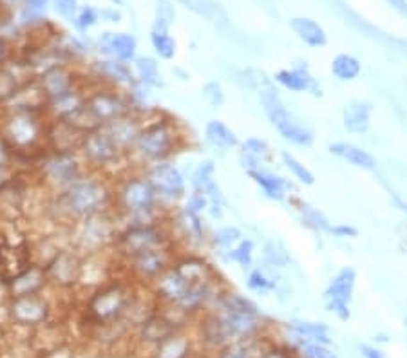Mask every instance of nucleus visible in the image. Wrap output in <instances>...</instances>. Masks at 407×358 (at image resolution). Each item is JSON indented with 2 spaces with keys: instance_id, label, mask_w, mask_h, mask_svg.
I'll use <instances>...</instances> for the list:
<instances>
[{
  "instance_id": "nucleus-1",
  "label": "nucleus",
  "mask_w": 407,
  "mask_h": 358,
  "mask_svg": "<svg viewBox=\"0 0 407 358\" xmlns=\"http://www.w3.org/2000/svg\"><path fill=\"white\" fill-rule=\"evenodd\" d=\"M185 145L186 136L179 121L165 113L152 111L149 116L143 118V125L129 156L147 169L162 161H172Z\"/></svg>"
},
{
  "instance_id": "nucleus-2",
  "label": "nucleus",
  "mask_w": 407,
  "mask_h": 358,
  "mask_svg": "<svg viewBox=\"0 0 407 358\" xmlns=\"http://www.w3.org/2000/svg\"><path fill=\"white\" fill-rule=\"evenodd\" d=\"M210 310L218 315L230 342L268 333V322L257 302L230 286L219 291Z\"/></svg>"
},
{
  "instance_id": "nucleus-3",
  "label": "nucleus",
  "mask_w": 407,
  "mask_h": 358,
  "mask_svg": "<svg viewBox=\"0 0 407 358\" xmlns=\"http://www.w3.org/2000/svg\"><path fill=\"white\" fill-rule=\"evenodd\" d=\"M118 206L127 223H154L162 219V205L143 170L123 177L116 190Z\"/></svg>"
},
{
  "instance_id": "nucleus-4",
  "label": "nucleus",
  "mask_w": 407,
  "mask_h": 358,
  "mask_svg": "<svg viewBox=\"0 0 407 358\" xmlns=\"http://www.w3.org/2000/svg\"><path fill=\"white\" fill-rule=\"evenodd\" d=\"M172 232L160 219L154 223H127L116 232V248L126 259L147 252V250L172 246Z\"/></svg>"
},
{
  "instance_id": "nucleus-5",
  "label": "nucleus",
  "mask_w": 407,
  "mask_h": 358,
  "mask_svg": "<svg viewBox=\"0 0 407 358\" xmlns=\"http://www.w3.org/2000/svg\"><path fill=\"white\" fill-rule=\"evenodd\" d=\"M113 194L100 179H77L67 186L64 194V205L77 218H91L98 213H107Z\"/></svg>"
},
{
  "instance_id": "nucleus-6",
  "label": "nucleus",
  "mask_w": 407,
  "mask_h": 358,
  "mask_svg": "<svg viewBox=\"0 0 407 358\" xmlns=\"http://www.w3.org/2000/svg\"><path fill=\"white\" fill-rule=\"evenodd\" d=\"M163 210L176 208L189 194V179L174 161H162L143 169Z\"/></svg>"
},
{
  "instance_id": "nucleus-7",
  "label": "nucleus",
  "mask_w": 407,
  "mask_h": 358,
  "mask_svg": "<svg viewBox=\"0 0 407 358\" xmlns=\"http://www.w3.org/2000/svg\"><path fill=\"white\" fill-rule=\"evenodd\" d=\"M190 189L199 190L208 201L205 216H208L214 221H221L225 218L226 208H228V199L219 185L218 177H216V163L212 160L199 161L196 169L192 170L189 177Z\"/></svg>"
},
{
  "instance_id": "nucleus-8",
  "label": "nucleus",
  "mask_w": 407,
  "mask_h": 358,
  "mask_svg": "<svg viewBox=\"0 0 407 358\" xmlns=\"http://www.w3.org/2000/svg\"><path fill=\"white\" fill-rule=\"evenodd\" d=\"M85 109L89 113L91 120L96 127H105L113 123L118 118H123L127 114H133V105H130L129 96L123 91L109 87L101 89L93 96L85 100Z\"/></svg>"
},
{
  "instance_id": "nucleus-9",
  "label": "nucleus",
  "mask_w": 407,
  "mask_h": 358,
  "mask_svg": "<svg viewBox=\"0 0 407 358\" xmlns=\"http://www.w3.org/2000/svg\"><path fill=\"white\" fill-rule=\"evenodd\" d=\"M82 150L89 163L98 167H114L129 154L118 145L105 127L87 130L82 136Z\"/></svg>"
},
{
  "instance_id": "nucleus-10",
  "label": "nucleus",
  "mask_w": 407,
  "mask_h": 358,
  "mask_svg": "<svg viewBox=\"0 0 407 358\" xmlns=\"http://www.w3.org/2000/svg\"><path fill=\"white\" fill-rule=\"evenodd\" d=\"M170 223L176 228L179 241L190 248V252H199L203 248H208L210 228L205 221V216L196 213L185 206H176V212L170 216Z\"/></svg>"
},
{
  "instance_id": "nucleus-11",
  "label": "nucleus",
  "mask_w": 407,
  "mask_h": 358,
  "mask_svg": "<svg viewBox=\"0 0 407 358\" xmlns=\"http://www.w3.org/2000/svg\"><path fill=\"white\" fill-rule=\"evenodd\" d=\"M274 84L286 93L294 94H311L315 98L323 96V85L318 78L313 77L306 62H299L291 67H284L275 71L272 77Z\"/></svg>"
},
{
  "instance_id": "nucleus-12",
  "label": "nucleus",
  "mask_w": 407,
  "mask_h": 358,
  "mask_svg": "<svg viewBox=\"0 0 407 358\" xmlns=\"http://www.w3.org/2000/svg\"><path fill=\"white\" fill-rule=\"evenodd\" d=\"M286 337L282 338L291 349L297 353L299 347L304 344H323L331 346L330 328L324 322L306 320V318H294L286 322Z\"/></svg>"
},
{
  "instance_id": "nucleus-13",
  "label": "nucleus",
  "mask_w": 407,
  "mask_h": 358,
  "mask_svg": "<svg viewBox=\"0 0 407 358\" xmlns=\"http://www.w3.org/2000/svg\"><path fill=\"white\" fill-rule=\"evenodd\" d=\"M127 262L140 281L156 282L170 268V262H172L170 246L141 252V254L127 259Z\"/></svg>"
},
{
  "instance_id": "nucleus-14",
  "label": "nucleus",
  "mask_w": 407,
  "mask_h": 358,
  "mask_svg": "<svg viewBox=\"0 0 407 358\" xmlns=\"http://www.w3.org/2000/svg\"><path fill=\"white\" fill-rule=\"evenodd\" d=\"M250 177L252 183L259 189L261 196L268 201L274 203H286L290 196L294 194V183L286 179L284 176L272 170L270 167H261L252 172H246Z\"/></svg>"
},
{
  "instance_id": "nucleus-15",
  "label": "nucleus",
  "mask_w": 407,
  "mask_h": 358,
  "mask_svg": "<svg viewBox=\"0 0 407 358\" xmlns=\"http://www.w3.org/2000/svg\"><path fill=\"white\" fill-rule=\"evenodd\" d=\"M96 47L104 58H113L127 64H133L134 58L138 57V40L133 33H104L98 38Z\"/></svg>"
},
{
  "instance_id": "nucleus-16",
  "label": "nucleus",
  "mask_w": 407,
  "mask_h": 358,
  "mask_svg": "<svg viewBox=\"0 0 407 358\" xmlns=\"http://www.w3.org/2000/svg\"><path fill=\"white\" fill-rule=\"evenodd\" d=\"M130 304V293L126 286L109 284L104 290L98 291L93 298V311L100 318H118L121 313H126Z\"/></svg>"
},
{
  "instance_id": "nucleus-17",
  "label": "nucleus",
  "mask_w": 407,
  "mask_h": 358,
  "mask_svg": "<svg viewBox=\"0 0 407 358\" xmlns=\"http://www.w3.org/2000/svg\"><path fill=\"white\" fill-rule=\"evenodd\" d=\"M274 149L270 141L261 136H250L242 140L238 147V163L245 172H252L261 167H268L274 161Z\"/></svg>"
},
{
  "instance_id": "nucleus-18",
  "label": "nucleus",
  "mask_w": 407,
  "mask_h": 358,
  "mask_svg": "<svg viewBox=\"0 0 407 358\" xmlns=\"http://www.w3.org/2000/svg\"><path fill=\"white\" fill-rule=\"evenodd\" d=\"M282 282H284L282 272L274 270V268L262 264V262H255L250 270L245 272L246 290L254 295H259V297L279 293Z\"/></svg>"
},
{
  "instance_id": "nucleus-19",
  "label": "nucleus",
  "mask_w": 407,
  "mask_h": 358,
  "mask_svg": "<svg viewBox=\"0 0 407 358\" xmlns=\"http://www.w3.org/2000/svg\"><path fill=\"white\" fill-rule=\"evenodd\" d=\"M274 129L277 130L279 136L286 141V143L299 147V149H310L315 143L313 129H311L303 118H299L294 111L282 118L279 123H275Z\"/></svg>"
},
{
  "instance_id": "nucleus-20",
  "label": "nucleus",
  "mask_w": 407,
  "mask_h": 358,
  "mask_svg": "<svg viewBox=\"0 0 407 358\" xmlns=\"http://www.w3.org/2000/svg\"><path fill=\"white\" fill-rule=\"evenodd\" d=\"M357 281H359V275H357L355 268H353V266H342V268L335 272L330 277V281H328L326 288H324L323 291L324 302L339 301L351 304L353 297H355Z\"/></svg>"
},
{
  "instance_id": "nucleus-21",
  "label": "nucleus",
  "mask_w": 407,
  "mask_h": 358,
  "mask_svg": "<svg viewBox=\"0 0 407 358\" xmlns=\"http://www.w3.org/2000/svg\"><path fill=\"white\" fill-rule=\"evenodd\" d=\"M286 203L294 208L301 226H304V228L310 230V232H313V234L317 235H328V232H330L331 228V219L328 218L323 210L313 206L311 203L304 201V199H301L297 194H291Z\"/></svg>"
},
{
  "instance_id": "nucleus-22",
  "label": "nucleus",
  "mask_w": 407,
  "mask_h": 358,
  "mask_svg": "<svg viewBox=\"0 0 407 358\" xmlns=\"http://www.w3.org/2000/svg\"><path fill=\"white\" fill-rule=\"evenodd\" d=\"M331 156L339 157L347 165L355 167L359 170H366V172H375L377 167H379V161L369 150H366L364 147L355 145L351 141H333L328 145Z\"/></svg>"
},
{
  "instance_id": "nucleus-23",
  "label": "nucleus",
  "mask_w": 407,
  "mask_h": 358,
  "mask_svg": "<svg viewBox=\"0 0 407 358\" xmlns=\"http://www.w3.org/2000/svg\"><path fill=\"white\" fill-rule=\"evenodd\" d=\"M373 123V105L366 100H350L342 107V127L353 136L369 133Z\"/></svg>"
},
{
  "instance_id": "nucleus-24",
  "label": "nucleus",
  "mask_w": 407,
  "mask_h": 358,
  "mask_svg": "<svg viewBox=\"0 0 407 358\" xmlns=\"http://www.w3.org/2000/svg\"><path fill=\"white\" fill-rule=\"evenodd\" d=\"M205 143L218 154H226L230 150H238L239 136L235 130L223 120H208L205 125Z\"/></svg>"
},
{
  "instance_id": "nucleus-25",
  "label": "nucleus",
  "mask_w": 407,
  "mask_h": 358,
  "mask_svg": "<svg viewBox=\"0 0 407 358\" xmlns=\"http://www.w3.org/2000/svg\"><path fill=\"white\" fill-rule=\"evenodd\" d=\"M96 69V74L100 78H104L105 84H109V87H127L136 82L133 73V65L127 64V62L113 60V58H101L94 64Z\"/></svg>"
},
{
  "instance_id": "nucleus-26",
  "label": "nucleus",
  "mask_w": 407,
  "mask_h": 358,
  "mask_svg": "<svg viewBox=\"0 0 407 358\" xmlns=\"http://www.w3.org/2000/svg\"><path fill=\"white\" fill-rule=\"evenodd\" d=\"M141 125H143V118L133 113L127 114V116L123 118H118V120H114L113 123L105 125V129H107V133L114 138V141H116L118 145L129 154L130 150H133L134 143H136L138 134H140L141 130Z\"/></svg>"
},
{
  "instance_id": "nucleus-27",
  "label": "nucleus",
  "mask_w": 407,
  "mask_h": 358,
  "mask_svg": "<svg viewBox=\"0 0 407 358\" xmlns=\"http://www.w3.org/2000/svg\"><path fill=\"white\" fill-rule=\"evenodd\" d=\"M270 335L264 333L261 337L234 340L216 351V358H261L262 351L270 342Z\"/></svg>"
},
{
  "instance_id": "nucleus-28",
  "label": "nucleus",
  "mask_w": 407,
  "mask_h": 358,
  "mask_svg": "<svg viewBox=\"0 0 407 358\" xmlns=\"http://www.w3.org/2000/svg\"><path fill=\"white\" fill-rule=\"evenodd\" d=\"M295 37L311 49H320L328 44V33L323 26L310 16H294L290 21Z\"/></svg>"
},
{
  "instance_id": "nucleus-29",
  "label": "nucleus",
  "mask_w": 407,
  "mask_h": 358,
  "mask_svg": "<svg viewBox=\"0 0 407 358\" xmlns=\"http://www.w3.org/2000/svg\"><path fill=\"white\" fill-rule=\"evenodd\" d=\"M45 172L51 177L52 181H57L58 185H71L77 179H80V165H78L77 157L71 154L60 152L57 156H52L51 160L45 163Z\"/></svg>"
},
{
  "instance_id": "nucleus-30",
  "label": "nucleus",
  "mask_w": 407,
  "mask_h": 358,
  "mask_svg": "<svg viewBox=\"0 0 407 358\" xmlns=\"http://www.w3.org/2000/svg\"><path fill=\"white\" fill-rule=\"evenodd\" d=\"M245 237V232L238 225H223L218 228L210 230L208 248L214 252L219 262H225L228 252Z\"/></svg>"
},
{
  "instance_id": "nucleus-31",
  "label": "nucleus",
  "mask_w": 407,
  "mask_h": 358,
  "mask_svg": "<svg viewBox=\"0 0 407 358\" xmlns=\"http://www.w3.org/2000/svg\"><path fill=\"white\" fill-rule=\"evenodd\" d=\"M8 136L15 145H29L38 136L37 121H35L33 116H29L28 113L15 114L8 123Z\"/></svg>"
},
{
  "instance_id": "nucleus-32",
  "label": "nucleus",
  "mask_w": 407,
  "mask_h": 358,
  "mask_svg": "<svg viewBox=\"0 0 407 358\" xmlns=\"http://www.w3.org/2000/svg\"><path fill=\"white\" fill-rule=\"evenodd\" d=\"M262 264L270 266L274 270H286L291 264V254L288 246L277 237H268L261 245V261Z\"/></svg>"
},
{
  "instance_id": "nucleus-33",
  "label": "nucleus",
  "mask_w": 407,
  "mask_h": 358,
  "mask_svg": "<svg viewBox=\"0 0 407 358\" xmlns=\"http://www.w3.org/2000/svg\"><path fill=\"white\" fill-rule=\"evenodd\" d=\"M330 73L337 82L350 84V82H355L357 78L362 74V62H360L355 55L339 52V55H335V57L331 58Z\"/></svg>"
},
{
  "instance_id": "nucleus-34",
  "label": "nucleus",
  "mask_w": 407,
  "mask_h": 358,
  "mask_svg": "<svg viewBox=\"0 0 407 358\" xmlns=\"http://www.w3.org/2000/svg\"><path fill=\"white\" fill-rule=\"evenodd\" d=\"M178 2L196 15L203 16L214 26H218V28L228 26V15L218 0H178Z\"/></svg>"
},
{
  "instance_id": "nucleus-35",
  "label": "nucleus",
  "mask_w": 407,
  "mask_h": 358,
  "mask_svg": "<svg viewBox=\"0 0 407 358\" xmlns=\"http://www.w3.org/2000/svg\"><path fill=\"white\" fill-rule=\"evenodd\" d=\"M130 65H133V73L138 84L145 85V87L152 89V91L163 87V77L156 58L136 57Z\"/></svg>"
},
{
  "instance_id": "nucleus-36",
  "label": "nucleus",
  "mask_w": 407,
  "mask_h": 358,
  "mask_svg": "<svg viewBox=\"0 0 407 358\" xmlns=\"http://www.w3.org/2000/svg\"><path fill=\"white\" fill-rule=\"evenodd\" d=\"M255 252H257V242L245 235L234 248L230 250L223 264H234L241 272H248L257 262L255 261Z\"/></svg>"
},
{
  "instance_id": "nucleus-37",
  "label": "nucleus",
  "mask_w": 407,
  "mask_h": 358,
  "mask_svg": "<svg viewBox=\"0 0 407 358\" xmlns=\"http://www.w3.org/2000/svg\"><path fill=\"white\" fill-rule=\"evenodd\" d=\"M279 160H281V165L286 169V172L290 174L291 179L295 183H299L301 186H313L317 177L311 172V169L308 165H304L303 161L299 160L295 154H291L290 150H281L279 152Z\"/></svg>"
},
{
  "instance_id": "nucleus-38",
  "label": "nucleus",
  "mask_w": 407,
  "mask_h": 358,
  "mask_svg": "<svg viewBox=\"0 0 407 358\" xmlns=\"http://www.w3.org/2000/svg\"><path fill=\"white\" fill-rule=\"evenodd\" d=\"M42 89L49 98H60L71 93V74L64 67H51L42 77Z\"/></svg>"
},
{
  "instance_id": "nucleus-39",
  "label": "nucleus",
  "mask_w": 407,
  "mask_h": 358,
  "mask_svg": "<svg viewBox=\"0 0 407 358\" xmlns=\"http://www.w3.org/2000/svg\"><path fill=\"white\" fill-rule=\"evenodd\" d=\"M176 333V324L167 317H150L143 322V337L160 346L167 338Z\"/></svg>"
},
{
  "instance_id": "nucleus-40",
  "label": "nucleus",
  "mask_w": 407,
  "mask_h": 358,
  "mask_svg": "<svg viewBox=\"0 0 407 358\" xmlns=\"http://www.w3.org/2000/svg\"><path fill=\"white\" fill-rule=\"evenodd\" d=\"M150 45H152L154 52L162 60H172L178 52V42L170 35V31H154L150 29Z\"/></svg>"
},
{
  "instance_id": "nucleus-41",
  "label": "nucleus",
  "mask_w": 407,
  "mask_h": 358,
  "mask_svg": "<svg viewBox=\"0 0 407 358\" xmlns=\"http://www.w3.org/2000/svg\"><path fill=\"white\" fill-rule=\"evenodd\" d=\"M174 21H176V8L172 0H156L154 6V31H170Z\"/></svg>"
},
{
  "instance_id": "nucleus-42",
  "label": "nucleus",
  "mask_w": 407,
  "mask_h": 358,
  "mask_svg": "<svg viewBox=\"0 0 407 358\" xmlns=\"http://www.w3.org/2000/svg\"><path fill=\"white\" fill-rule=\"evenodd\" d=\"M51 0H21V21L22 26H33L42 22Z\"/></svg>"
},
{
  "instance_id": "nucleus-43",
  "label": "nucleus",
  "mask_w": 407,
  "mask_h": 358,
  "mask_svg": "<svg viewBox=\"0 0 407 358\" xmlns=\"http://www.w3.org/2000/svg\"><path fill=\"white\" fill-rule=\"evenodd\" d=\"M190 353V342L174 333L165 342L157 346V358H186Z\"/></svg>"
},
{
  "instance_id": "nucleus-44",
  "label": "nucleus",
  "mask_w": 407,
  "mask_h": 358,
  "mask_svg": "<svg viewBox=\"0 0 407 358\" xmlns=\"http://www.w3.org/2000/svg\"><path fill=\"white\" fill-rule=\"evenodd\" d=\"M201 98L206 105H208L210 109H221L223 105L226 101V93L225 87L219 80H208L203 84L201 87Z\"/></svg>"
},
{
  "instance_id": "nucleus-45",
  "label": "nucleus",
  "mask_w": 407,
  "mask_h": 358,
  "mask_svg": "<svg viewBox=\"0 0 407 358\" xmlns=\"http://www.w3.org/2000/svg\"><path fill=\"white\" fill-rule=\"evenodd\" d=\"M74 28L80 33H87L89 29H93L94 26L100 22V11L91 6H84V8H78L77 15L73 16Z\"/></svg>"
},
{
  "instance_id": "nucleus-46",
  "label": "nucleus",
  "mask_w": 407,
  "mask_h": 358,
  "mask_svg": "<svg viewBox=\"0 0 407 358\" xmlns=\"http://www.w3.org/2000/svg\"><path fill=\"white\" fill-rule=\"evenodd\" d=\"M295 351L288 346L284 340H277V338H270V342L267 344L264 351H262L261 358H291Z\"/></svg>"
},
{
  "instance_id": "nucleus-47",
  "label": "nucleus",
  "mask_w": 407,
  "mask_h": 358,
  "mask_svg": "<svg viewBox=\"0 0 407 358\" xmlns=\"http://www.w3.org/2000/svg\"><path fill=\"white\" fill-rule=\"evenodd\" d=\"M299 354H303L304 358H339L330 346H323V344H304L299 347Z\"/></svg>"
},
{
  "instance_id": "nucleus-48",
  "label": "nucleus",
  "mask_w": 407,
  "mask_h": 358,
  "mask_svg": "<svg viewBox=\"0 0 407 358\" xmlns=\"http://www.w3.org/2000/svg\"><path fill=\"white\" fill-rule=\"evenodd\" d=\"M328 235L335 239H355L359 237V228L351 225V223H331Z\"/></svg>"
},
{
  "instance_id": "nucleus-49",
  "label": "nucleus",
  "mask_w": 407,
  "mask_h": 358,
  "mask_svg": "<svg viewBox=\"0 0 407 358\" xmlns=\"http://www.w3.org/2000/svg\"><path fill=\"white\" fill-rule=\"evenodd\" d=\"M326 311L342 322H347L351 318V304H346V302L326 301Z\"/></svg>"
},
{
  "instance_id": "nucleus-50",
  "label": "nucleus",
  "mask_w": 407,
  "mask_h": 358,
  "mask_svg": "<svg viewBox=\"0 0 407 358\" xmlns=\"http://www.w3.org/2000/svg\"><path fill=\"white\" fill-rule=\"evenodd\" d=\"M51 2L52 8H55V11H57L58 15L73 21V16L77 15L78 11V0H51Z\"/></svg>"
},
{
  "instance_id": "nucleus-51",
  "label": "nucleus",
  "mask_w": 407,
  "mask_h": 358,
  "mask_svg": "<svg viewBox=\"0 0 407 358\" xmlns=\"http://www.w3.org/2000/svg\"><path fill=\"white\" fill-rule=\"evenodd\" d=\"M359 351L362 358H387L386 353L379 346H373V344H360Z\"/></svg>"
},
{
  "instance_id": "nucleus-52",
  "label": "nucleus",
  "mask_w": 407,
  "mask_h": 358,
  "mask_svg": "<svg viewBox=\"0 0 407 358\" xmlns=\"http://www.w3.org/2000/svg\"><path fill=\"white\" fill-rule=\"evenodd\" d=\"M100 18H101V21H107V22H113V24H118V22L121 21V13L116 11V8L101 9Z\"/></svg>"
},
{
  "instance_id": "nucleus-53",
  "label": "nucleus",
  "mask_w": 407,
  "mask_h": 358,
  "mask_svg": "<svg viewBox=\"0 0 407 358\" xmlns=\"http://www.w3.org/2000/svg\"><path fill=\"white\" fill-rule=\"evenodd\" d=\"M387 4L391 6L393 9H396V11L400 13V15H406L407 16V2L406 0H386Z\"/></svg>"
},
{
  "instance_id": "nucleus-54",
  "label": "nucleus",
  "mask_w": 407,
  "mask_h": 358,
  "mask_svg": "<svg viewBox=\"0 0 407 358\" xmlns=\"http://www.w3.org/2000/svg\"><path fill=\"white\" fill-rule=\"evenodd\" d=\"M9 160V150L8 145H6V141L0 138V167L6 165V161Z\"/></svg>"
},
{
  "instance_id": "nucleus-55",
  "label": "nucleus",
  "mask_w": 407,
  "mask_h": 358,
  "mask_svg": "<svg viewBox=\"0 0 407 358\" xmlns=\"http://www.w3.org/2000/svg\"><path fill=\"white\" fill-rule=\"evenodd\" d=\"M393 203H395L400 212L407 213V199H403L400 194H393Z\"/></svg>"
},
{
  "instance_id": "nucleus-56",
  "label": "nucleus",
  "mask_w": 407,
  "mask_h": 358,
  "mask_svg": "<svg viewBox=\"0 0 407 358\" xmlns=\"http://www.w3.org/2000/svg\"><path fill=\"white\" fill-rule=\"evenodd\" d=\"M4 57H6V42L0 38V62L4 60Z\"/></svg>"
},
{
  "instance_id": "nucleus-57",
  "label": "nucleus",
  "mask_w": 407,
  "mask_h": 358,
  "mask_svg": "<svg viewBox=\"0 0 407 358\" xmlns=\"http://www.w3.org/2000/svg\"><path fill=\"white\" fill-rule=\"evenodd\" d=\"M109 2H113L114 6H121V4H123V0H109Z\"/></svg>"
},
{
  "instance_id": "nucleus-58",
  "label": "nucleus",
  "mask_w": 407,
  "mask_h": 358,
  "mask_svg": "<svg viewBox=\"0 0 407 358\" xmlns=\"http://www.w3.org/2000/svg\"><path fill=\"white\" fill-rule=\"evenodd\" d=\"M291 358H304V357H303V354H299V353H295V354H294V357H291Z\"/></svg>"
},
{
  "instance_id": "nucleus-59",
  "label": "nucleus",
  "mask_w": 407,
  "mask_h": 358,
  "mask_svg": "<svg viewBox=\"0 0 407 358\" xmlns=\"http://www.w3.org/2000/svg\"><path fill=\"white\" fill-rule=\"evenodd\" d=\"M403 324H406V328H407V317H406V318H403Z\"/></svg>"
}]
</instances>
